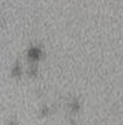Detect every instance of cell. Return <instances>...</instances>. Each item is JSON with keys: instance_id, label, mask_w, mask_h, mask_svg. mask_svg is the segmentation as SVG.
<instances>
[{"instance_id": "1", "label": "cell", "mask_w": 123, "mask_h": 125, "mask_svg": "<svg viewBox=\"0 0 123 125\" xmlns=\"http://www.w3.org/2000/svg\"><path fill=\"white\" fill-rule=\"evenodd\" d=\"M29 56H30L32 58H39V56H40V50L36 49V47L30 49V51H29Z\"/></svg>"}]
</instances>
